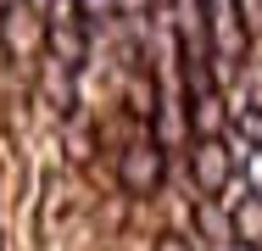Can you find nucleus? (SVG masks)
<instances>
[{"label": "nucleus", "instance_id": "39448f33", "mask_svg": "<svg viewBox=\"0 0 262 251\" xmlns=\"http://www.w3.org/2000/svg\"><path fill=\"white\" fill-rule=\"evenodd\" d=\"M229 218H234V240L262 246V196H229Z\"/></svg>", "mask_w": 262, "mask_h": 251}, {"label": "nucleus", "instance_id": "9d476101", "mask_svg": "<svg viewBox=\"0 0 262 251\" xmlns=\"http://www.w3.org/2000/svg\"><path fill=\"white\" fill-rule=\"evenodd\" d=\"M6 6H11V0H0V11H6Z\"/></svg>", "mask_w": 262, "mask_h": 251}, {"label": "nucleus", "instance_id": "20e7f679", "mask_svg": "<svg viewBox=\"0 0 262 251\" xmlns=\"http://www.w3.org/2000/svg\"><path fill=\"white\" fill-rule=\"evenodd\" d=\"M201 23H207L217 73L234 78V73L251 61V34H246V23H240V6H234V0H201Z\"/></svg>", "mask_w": 262, "mask_h": 251}, {"label": "nucleus", "instance_id": "6e6552de", "mask_svg": "<svg viewBox=\"0 0 262 251\" xmlns=\"http://www.w3.org/2000/svg\"><path fill=\"white\" fill-rule=\"evenodd\" d=\"M217 251H262V246H251V240H229V246H217Z\"/></svg>", "mask_w": 262, "mask_h": 251}, {"label": "nucleus", "instance_id": "423d86ee", "mask_svg": "<svg viewBox=\"0 0 262 251\" xmlns=\"http://www.w3.org/2000/svg\"><path fill=\"white\" fill-rule=\"evenodd\" d=\"M78 11H84L90 28H106V23L117 17V0H78Z\"/></svg>", "mask_w": 262, "mask_h": 251}, {"label": "nucleus", "instance_id": "f03ea898", "mask_svg": "<svg viewBox=\"0 0 262 251\" xmlns=\"http://www.w3.org/2000/svg\"><path fill=\"white\" fill-rule=\"evenodd\" d=\"M112 173H117V190H123V196L151 201L162 184H167V140H157L151 129H145V134H134L128 145H117Z\"/></svg>", "mask_w": 262, "mask_h": 251}, {"label": "nucleus", "instance_id": "0eeeda50", "mask_svg": "<svg viewBox=\"0 0 262 251\" xmlns=\"http://www.w3.org/2000/svg\"><path fill=\"white\" fill-rule=\"evenodd\" d=\"M151 251H195V240H190V235H179V229H162L157 240H151Z\"/></svg>", "mask_w": 262, "mask_h": 251}, {"label": "nucleus", "instance_id": "1a4fd4ad", "mask_svg": "<svg viewBox=\"0 0 262 251\" xmlns=\"http://www.w3.org/2000/svg\"><path fill=\"white\" fill-rule=\"evenodd\" d=\"M28 6H34V11H45V6H51V0H28Z\"/></svg>", "mask_w": 262, "mask_h": 251}, {"label": "nucleus", "instance_id": "7ed1b4c3", "mask_svg": "<svg viewBox=\"0 0 262 251\" xmlns=\"http://www.w3.org/2000/svg\"><path fill=\"white\" fill-rule=\"evenodd\" d=\"M190 179L195 196L207 201H229L234 179H240V151L229 134H190Z\"/></svg>", "mask_w": 262, "mask_h": 251}, {"label": "nucleus", "instance_id": "f257e3e1", "mask_svg": "<svg viewBox=\"0 0 262 251\" xmlns=\"http://www.w3.org/2000/svg\"><path fill=\"white\" fill-rule=\"evenodd\" d=\"M90 39H95V28L84 23L78 0H51L45 6V61L51 67H61L67 78H78L84 61H90Z\"/></svg>", "mask_w": 262, "mask_h": 251}]
</instances>
